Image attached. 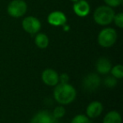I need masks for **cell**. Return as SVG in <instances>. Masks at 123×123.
<instances>
[{
  "label": "cell",
  "instance_id": "cell-19",
  "mask_svg": "<svg viewBox=\"0 0 123 123\" xmlns=\"http://www.w3.org/2000/svg\"><path fill=\"white\" fill-rule=\"evenodd\" d=\"M115 25H116L117 27L122 28L123 27V14L122 13H119V14H115L114 19H113Z\"/></svg>",
  "mask_w": 123,
  "mask_h": 123
},
{
  "label": "cell",
  "instance_id": "cell-7",
  "mask_svg": "<svg viewBox=\"0 0 123 123\" xmlns=\"http://www.w3.org/2000/svg\"><path fill=\"white\" fill-rule=\"evenodd\" d=\"M41 79L46 85L56 86L59 83V75L53 69L46 68L41 74Z\"/></svg>",
  "mask_w": 123,
  "mask_h": 123
},
{
  "label": "cell",
  "instance_id": "cell-16",
  "mask_svg": "<svg viewBox=\"0 0 123 123\" xmlns=\"http://www.w3.org/2000/svg\"><path fill=\"white\" fill-rule=\"evenodd\" d=\"M71 123H91V121L87 116L79 114L73 118Z\"/></svg>",
  "mask_w": 123,
  "mask_h": 123
},
{
  "label": "cell",
  "instance_id": "cell-5",
  "mask_svg": "<svg viewBox=\"0 0 123 123\" xmlns=\"http://www.w3.org/2000/svg\"><path fill=\"white\" fill-rule=\"evenodd\" d=\"M22 27L25 31L29 34L34 35L40 31L41 28V21L34 16H28L22 21Z\"/></svg>",
  "mask_w": 123,
  "mask_h": 123
},
{
  "label": "cell",
  "instance_id": "cell-1",
  "mask_svg": "<svg viewBox=\"0 0 123 123\" xmlns=\"http://www.w3.org/2000/svg\"><path fill=\"white\" fill-rule=\"evenodd\" d=\"M77 96V91L74 87L68 83L57 84L53 91V97L57 103L62 105H66L74 102Z\"/></svg>",
  "mask_w": 123,
  "mask_h": 123
},
{
  "label": "cell",
  "instance_id": "cell-3",
  "mask_svg": "<svg viewBox=\"0 0 123 123\" xmlns=\"http://www.w3.org/2000/svg\"><path fill=\"white\" fill-rule=\"evenodd\" d=\"M117 40V33L113 28H105L98 35V43L105 48L111 47Z\"/></svg>",
  "mask_w": 123,
  "mask_h": 123
},
{
  "label": "cell",
  "instance_id": "cell-4",
  "mask_svg": "<svg viewBox=\"0 0 123 123\" xmlns=\"http://www.w3.org/2000/svg\"><path fill=\"white\" fill-rule=\"evenodd\" d=\"M27 11V4L24 0H13L7 7V12L11 17L19 18Z\"/></svg>",
  "mask_w": 123,
  "mask_h": 123
},
{
  "label": "cell",
  "instance_id": "cell-14",
  "mask_svg": "<svg viewBox=\"0 0 123 123\" xmlns=\"http://www.w3.org/2000/svg\"><path fill=\"white\" fill-rule=\"evenodd\" d=\"M35 43L41 49H45L49 45V38L44 33H39L35 38Z\"/></svg>",
  "mask_w": 123,
  "mask_h": 123
},
{
  "label": "cell",
  "instance_id": "cell-9",
  "mask_svg": "<svg viewBox=\"0 0 123 123\" xmlns=\"http://www.w3.org/2000/svg\"><path fill=\"white\" fill-rule=\"evenodd\" d=\"M47 21L51 25L63 26L67 22V17L65 14L61 11H53L48 15Z\"/></svg>",
  "mask_w": 123,
  "mask_h": 123
},
{
  "label": "cell",
  "instance_id": "cell-2",
  "mask_svg": "<svg viewBox=\"0 0 123 123\" xmlns=\"http://www.w3.org/2000/svg\"><path fill=\"white\" fill-rule=\"evenodd\" d=\"M115 12L112 8L107 5H102L98 7L94 10L93 18L96 24L99 25H108L113 21Z\"/></svg>",
  "mask_w": 123,
  "mask_h": 123
},
{
  "label": "cell",
  "instance_id": "cell-10",
  "mask_svg": "<svg viewBox=\"0 0 123 123\" xmlns=\"http://www.w3.org/2000/svg\"><path fill=\"white\" fill-rule=\"evenodd\" d=\"M103 111V105L99 101H92L86 108V116L89 119L99 117Z\"/></svg>",
  "mask_w": 123,
  "mask_h": 123
},
{
  "label": "cell",
  "instance_id": "cell-6",
  "mask_svg": "<svg viewBox=\"0 0 123 123\" xmlns=\"http://www.w3.org/2000/svg\"><path fill=\"white\" fill-rule=\"evenodd\" d=\"M100 78L99 75L95 74H89L83 80V86H84V89L87 91H94L98 89V88L100 85Z\"/></svg>",
  "mask_w": 123,
  "mask_h": 123
},
{
  "label": "cell",
  "instance_id": "cell-21",
  "mask_svg": "<svg viewBox=\"0 0 123 123\" xmlns=\"http://www.w3.org/2000/svg\"><path fill=\"white\" fill-rule=\"evenodd\" d=\"M69 81V76L67 74H62L59 76V82L62 84H67Z\"/></svg>",
  "mask_w": 123,
  "mask_h": 123
},
{
  "label": "cell",
  "instance_id": "cell-22",
  "mask_svg": "<svg viewBox=\"0 0 123 123\" xmlns=\"http://www.w3.org/2000/svg\"><path fill=\"white\" fill-rule=\"evenodd\" d=\"M72 2H74V3H75V2H77V1H79V0H71Z\"/></svg>",
  "mask_w": 123,
  "mask_h": 123
},
{
  "label": "cell",
  "instance_id": "cell-13",
  "mask_svg": "<svg viewBox=\"0 0 123 123\" xmlns=\"http://www.w3.org/2000/svg\"><path fill=\"white\" fill-rule=\"evenodd\" d=\"M103 123H121V116L118 111H111L105 116Z\"/></svg>",
  "mask_w": 123,
  "mask_h": 123
},
{
  "label": "cell",
  "instance_id": "cell-8",
  "mask_svg": "<svg viewBox=\"0 0 123 123\" xmlns=\"http://www.w3.org/2000/svg\"><path fill=\"white\" fill-rule=\"evenodd\" d=\"M56 120L48 111H40L35 115L30 123H56Z\"/></svg>",
  "mask_w": 123,
  "mask_h": 123
},
{
  "label": "cell",
  "instance_id": "cell-12",
  "mask_svg": "<svg viewBox=\"0 0 123 123\" xmlns=\"http://www.w3.org/2000/svg\"><path fill=\"white\" fill-rule=\"evenodd\" d=\"M111 63L109 59L105 57H100L96 62V70L100 74H107L111 72Z\"/></svg>",
  "mask_w": 123,
  "mask_h": 123
},
{
  "label": "cell",
  "instance_id": "cell-11",
  "mask_svg": "<svg viewBox=\"0 0 123 123\" xmlns=\"http://www.w3.org/2000/svg\"><path fill=\"white\" fill-rule=\"evenodd\" d=\"M74 12L79 17H85L90 12V6L86 0H79L73 6Z\"/></svg>",
  "mask_w": 123,
  "mask_h": 123
},
{
  "label": "cell",
  "instance_id": "cell-18",
  "mask_svg": "<svg viewBox=\"0 0 123 123\" xmlns=\"http://www.w3.org/2000/svg\"><path fill=\"white\" fill-rule=\"evenodd\" d=\"M104 84L108 88H113L117 84V79L113 76H107L104 79Z\"/></svg>",
  "mask_w": 123,
  "mask_h": 123
},
{
  "label": "cell",
  "instance_id": "cell-20",
  "mask_svg": "<svg viewBox=\"0 0 123 123\" xmlns=\"http://www.w3.org/2000/svg\"><path fill=\"white\" fill-rule=\"evenodd\" d=\"M106 5L111 8L118 7L122 4V0H104Z\"/></svg>",
  "mask_w": 123,
  "mask_h": 123
},
{
  "label": "cell",
  "instance_id": "cell-17",
  "mask_svg": "<svg viewBox=\"0 0 123 123\" xmlns=\"http://www.w3.org/2000/svg\"><path fill=\"white\" fill-rule=\"evenodd\" d=\"M65 112H66L65 108H64L62 105H59V106H56V107L55 108L54 111H53V112L51 113V114H52V116H54L55 119L57 120L62 117H63L64 115H65Z\"/></svg>",
  "mask_w": 123,
  "mask_h": 123
},
{
  "label": "cell",
  "instance_id": "cell-15",
  "mask_svg": "<svg viewBox=\"0 0 123 123\" xmlns=\"http://www.w3.org/2000/svg\"><path fill=\"white\" fill-rule=\"evenodd\" d=\"M111 75L116 79H121L123 78V66L121 64L114 66L111 69Z\"/></svg>",
  "mask_w": 123,
  "mask_h": 123
}]
</instances>
